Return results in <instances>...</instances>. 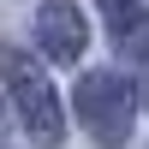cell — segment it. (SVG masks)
<instances>
[{
    "instance_id": "cell-1",
    "label": "cell",
    "mask_w": 149,
    "mask_h": 149,
    "mask_svg": "<svg viewBox=\"0 0 149 149\" xmlns=\"http://www.w3.org/2000/svg\"><path fill=\"white\" fill-rule=\"evenodd\" d=\"M0 78H6V90H12V107H18L24 131L54 149L66 137V119H60V102H54V90H48L42 66H36L24 48H0Z\"/></svg>"
},
{
    "instance_id": "cell-5",
    "label": "cell",
    "mask_w": 149,
    "mask_h": 149,
    "mask_svg": "<svg viewBox=\"0 0 149 149\" xmlns=\"http://www.w3.org/2000/svg\"><path fill=\"white\" fill-rule=\"evenodd\" d=\"M137 78H143V107H149V54H143V72H137Z\"/></svg>"
},
{
    "instance_id": "cell-2",
    "label": "cell",
    "mask_w": 149,
    "mask_h": 149,
    "mask_svg": "<svg viewBox=\"0 0 149 149\" xmlns=\"http://www.w3.org/2000/svg\"><path fill=\"white\" fill-rule=\"evenodd\" d=\"M131 113H137V95L119 72H84L78 78V119L95 143H125Z\"/></svg>"
},
{
    "instance_id": "cell-4",
    "label": "cell",
    "mask_w": 149,
    "mask_h": 149,
    "mask_svg": "<svg viewBox=\"0 0 149 149\" xmlns=\"http://www.w3.org/2000/svg\"><path fill=\"white\" fill-rule=\"evenodd\" d=\"M102 12H107V30H113L119 42L149 36V12H143V0H102Z\"/></svg>"
},
{
    "instance_id": "cell-3",
    "label": "cell",
    "mask_w": 149,
    "mask_h": 149,
    "mask_svg": "<svg viewBox=\"0 0 149 149\" xmlns=\"http://www.w3.org/2000/svg\"><path fill=\"white\" fill-rule=\"evenodd\" d=\"M36 36H42V54H48V60H60V66H78L84 42H90V30H84V12H78V0H42Z\"/></svg>"
}]
</instances>
